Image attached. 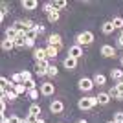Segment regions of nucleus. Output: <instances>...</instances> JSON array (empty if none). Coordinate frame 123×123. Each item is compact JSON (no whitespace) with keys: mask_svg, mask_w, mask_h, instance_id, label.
<instances>
[{"mask_svg":"<svg viewBox=\"0 0 123 123\" xmlns=\"http://www.w3.org/2000/svg\"><path fill=\"white\" fill-rule=\"evenodd\" d=\"M98 105V96L94 98V96H86V98H81L79 103H77V107L81 108V110H90L92 107Z\"/></svg>","mask_w":123,"mask_h":123,"instance_id":"1","label":"nucleus"},{"mask_svg":"<svg viewBox=\"0 0 123 123\" xmlns=\"http://www.w3.org/2000/svg\"><path fill=\"white\" fill-rule=\"evenodd\" d=\"M94 39H96V37H94L92 31H83V33H79V35L75 37V41H77L75 44H79V46H85V44H92Z\"/></svg>","mask_w":123,"mask_h":123,"instance_id":"2","label":"nucleus"},{"mask_svg":"<svg viewBox=\"0 0 123 123\" xmlns=\"http://www.w3.org/2000/svg\"><path fill=\"white\" fill-rule=\"evenodd\" d=\"M92 88H94V79H90V77H81V79H79V90L90 92Z\"/></svg>","mask_w":123,"mask_h":123,"instance_id":"3","label":"nucleus"},{"mask_svg":"<svg viewBox=\"0 0 123 123\" xmlns=\"http://www.w3.org/2000/svg\"><path fill=\"white\" fill-rule=\"evenodd\" d=\"M48 68H50V62L46 61H41V62H37V66H35V74L37 75H48Z\"/></svg>","mask_w":123,"mask_h":123,"instance_id":"4","label":"nucleus"},{"mask_svg":"<svg viewBox=\"0 0 123 123\" xmlns=\"http://www.w3.org/2000/svg\"><path fill=\"white\" fill-rule=\"evenodd\" d=\"M62 110H64V105H62L61 99H53V101L50 103V112L51 114H61Z\"/></svg>","mask_w":123,"mask_h":123,"instance_id":"5","label":"nucleus"},{"mask_svg":"<svg viewBox=\"0 0 123 123\" xmlns=\"http://www.w3.org/2000/svg\"><path fill=\"white\" fill-rule=\"evenodd\" d=\"M68 57L81 59V57H83V46H79V44H74V46H70V50H68Z\"/></svg>","mask_w":123,"mask_h":123,"instance_id":"6","label":"nucleus"},{"mask_svg":"<svg viewBox=\"0 0 123 123\" xmlns=\"http://www.w3.org/2000/svg\"><path fill=\"white\" fill-rule=\"evenodd\" d=\"M41 94L42 96H53V94H55V86H53L50 81L42 83L41 85Z\"/></svg>","mask_w":123,"mask_h":123,"instance_id":"7","label":"nucleus"},{"mask_svg":"<svg viewBox=\"0 0 123 123\" xmlns=\"http://www.w3.org/2000/svg\"><path fill=\"white\" fill-rule=\"evenodd\" d=\"M99 51H101L103 57H116V48L110 46V44H103Z\"/></svg>","mask_w":123,"mask_h":123,"instance_id":"8","label":"nucleus"},{"mask_svg":"<svg viewBox=\"0 0 123 123\" xmlns=\"http://www.w3.org/2000/svg\"><path fill=\"white\" fill-rule=\"evenodd\" d=\"M33 57H35V61H37V62L46 61V59H48V55H46V48H35V50H33Z\"/></svg>","mask_w":123,"mask_h":123,"instance_id":"9","label":"nucleus"},{"mask_svg":"<svg viewBox=\"0 0 123 123\" xmlns=\"http://www.w3.org/2000/svg\"><path fill=\"white\" fill-rule=\"evenodd\" d=\"M48 44H51V46H57V48H62L61 35H59V33H51V35L48 37Z\"/></svg>","mask_w":123,"mask_h":123,"instance_id":"10","label":"nucleus"},{"mask_svg":"<svg viewBox=\"0 0 123 123\" xmlns=\"http://www.w3.org/2000/svg\"><path fill=\"white\" fill-rule=\"evenodd\" d=\"M59 50H61V48L48 44V46H46V55H48V59H55V57L59 55Z\"/></svg>","mask_w":123,"mask_h":123,"instance_id":"11","label":"nucleus"},{"mask_svg":"<svg viewBox=\"0 0 123 123\" xmlns=\"http://www.w3.org/2000/svg\"><path fill=\"white\" fill-rule=\"evenodd\" d=\"M62 64H64V68H66V70H74V68L77 66V59H74V57H68V55H66V59L62 61Z\"/></svg>","mask_w":123,"mask_h":123,"instance_id":"12","label":"nucleus"},{"mask_svg":"<svg viewBox=\"0 0 123 123\" xmlns=\"http://www.w3.org/2000/svg\"><path fill=\"white\" fill-rule=\"evenodd\" d=\"M26 35H28V31H22V33H18V37L15 39V48L26 46Z\"/></svg>","mask_w":123,"mask_h":123,"instance_id":"13","label":"nucleus"},{"mask_svg":"<svg viewBox=\"0 0 123 123\" xmlns=\"http://www.w3.org/2000/svg\"><path fill=\"white\" fill-rule=\"evenodd\" d=\"M17 37H18V31H17L13 26H9V28L6 30V39H7V41H15Z\"/></svg>","mask_w":123,"mask_h":123,"instance_id":"14","label":"nucleus"},{"mask_svg":"<svg viewBox=\"0 0 123 123\" xmlns=\"http://www.w3.org/2000/svg\"><path fill=\"white\" fill-rule=\"evenodd\" d=\"M98 103H99V105H108V103H110V96H108V92H99L98 94Z\"/></svg>","mask_w":123,"mask_h":123,"instance_id":"15","label":"nucleus"},{"mask_svg":"<svg viewBox=\"0 0 123 123\" xmlns=\"http://www.w3.org/2000/svg\"><path fill=\"white\" fill-rule=\"evenodd\" d=\"M114 30H116V28H114L112 20H108V22H105V24L101 26V31H103V33H105V35H110V33H112Z\"/></svg>","mask_w":123,"mask_h":123,"instance_id":"16","label":"nucleus"},{"mask_svg":"<svg viewBox=\"0 0 123 123\" xmlns=\"http://www.w3.org/2000/svg\"><path fill=\"white\" fill-rule=\"evenodd\" d=\"M22 7L24 9H37L39 4H37V0H22Z\"/></svg>","mask_w":123,"mask_h":123,"instance_id":"17","label":"nucleus"},{"mask_svg":"<svg viewBox=\"0 0 123 123\" xmlns=\"http://www.w3.org/2000/svg\"><path fill=\"white\" fill-rule=\"evenodd\" d=\"M107 83V77L103 75V74H96L94 75V85H98V86H103Z\"/></svg>","mask_w":123,"mask_h":123,"instance_id":"18","label":"nucleus"},{"mask_svg":"<svg viewBox=\"0 0 123 123\" xmlns=\"http://www.w3.org/2000/svg\"><path fill=\"white\" fill-rule=\"evenodd\" d=\"M13 48H15V41H7V39L2 41V50L4 51H11Z\"/></svg>","mask_w":123,"mask_h":123,"instance_id":"19","label":"nucleus"},{"mask_svg":"<svg viewBox=\"0 0 123 123\" xmlns=\"http://www.w3.org/2000/svg\"><path fill=\"white\" fill-rule=\"evenodd\" d=\"M110 77H112L114 81H123V72L119 68H114L112 72H110Z\"/></svg>","mask_w":123,"mask_h":123,"instance_id":"20","label":"nucleus"},{"mask_svg":"<svg viewBox=\"0 0 123 123\" xmlns=\"http://www.w3.org/2000/svg\"><path fill=\"white\" fill-rule=\"evenodd\" d=\"M22 24H24V30L26 31H31V30H35V22L31 20V18H24V20H22Z\"/></svg>","mask_w":123,"mask_h":123,"instance_id":"21","label":"nucleus"},{"mask_svg":"<svg viewBox=\"0 0 123 123\" xmlns=\"http://www.w3.org/2000/svg\"><path fill=\"white\" fill-rule=\"evenodd\" d=\"M2 98H4V99H7V101H15V99L18 98V94H17L15 90H7V92H6L4 96H2Z\"/></svg>","mask_w":123,"mask_h":123,"instance_id":"22","label":"nucleus"},{"mask_svg":"<svg viewBox=\"0 0 123 123\" xmlns=\"http://www.w3.org/2000/svg\"><path fill=\"white\" fill-rule=\"evenodd\" d=\"M13 90H15V92L18 94V96H22V94H26V92H28V88L24 86V83H18V85H15V86H13Z\"/></svg>","mask_w":123,"mask_h":123,"instance_id":"23","label":"nucleus"},{"mask_svg":"<svg viewBox=\"0 0 123 123\" xmlns=\"http://www.w3.org/2000/svg\"><path fill=\"white\" fill-rule=\"evenodd\" d=\"M66 0H57V2H53V9L55 11H61V9H64L66 7Z\"/></svg>","mask_w":123,"mask_h":123,"instance_id":"24","label":"nucleus"},{"mask_svg":"<svg viewBox=\"0 0 123 123\" xmlns=\"http://www.w3.org/2000/svg\"><path fill=\"white\" fill-rule=\"evenodd\" d=\"M41 96V90H37V88H33V90H28V98L31 99V101H37V98Z\"/></svg>","mask_w":123,"mask_h":123,"instance_id":"25","label":"nucleus"},{"mask_svg":"<svg viewBox=\"0 0 123 123\" xmlns=\"http://www.w3.org/2000/svg\"><path fill=\"white\" fill-rule=\"evenodd\" d=\"M28 114H33V116H37V118H39V114H41V107H39L37 103H33V105L30 107V110H28Z\"/></svg>","mask_w":123,"mask_h":123,"instance_id":"26","label":"nucleus"},{"mask_svg":"<svg viewBox=\"0 0 123 123\" xmlns=\"http://www.w3.org/2000/svg\"><path fill=\"white\" fill-rule=\"evenodd\" d=\"M112 24H114V28H118V30L123 31V18H121V17H114V18H112Z\"/></svg>","mask_w":123,"mask_h":123,"instance_id":"27","label":"nucleus"},{"mask_svg":"<svg viewBox=\"0 0 123 123\" xmlns=\"http://www.w3.org/2000/svg\"><path fill=\"white\" fill-rule=\"evenodd\" d=\"M42 11H44L46 15H50L51 11H55V9H53V2H46V4L42 6Z\"/></svg>","mask_w":123,"mask_h":123,"instance_id":"28","label":"nucleus"},{"mask_svg":"<svg viewBox=\"0 0 123 123\" xmlns=\"http://www.w3.org/2000/svg\"><path fill=\"white\" fill-rule=\"evenodd\" d=\"M59 20V11H51L48 15V22H57Z\"/></svg>","mask_w":123,"mask_h":123,"instance_id":"29","label":"nucleus"},{"mask_svg":"<svg viewBox=\"0 0 123 123\" xmlns=\"http://www.w3.org/2000/svg\"><path fill=\"white\" fill-rule=\"evenodd\" d=\"M57 74H59V70H57V66H53V64H50V68H48V77H55Z\"/></svg>","mask_w":123,"mask_h":123,"instance_id":"30","label":"nucleus"},{"mask_svg":"<svg viewBox=\"0 0 123 123\" xmlns=\"http://www.w3.org/2000/svg\"><path fill=\"white\" fill-rule=\"evenodd\" d=\"M20 75H22V83H26V81H31V72H28V70L20 72Z\"/></svg>","mask_w":123,"mask_h":123,"instance_id":"31","label":"nucleus"},{"mask_svg":"<svg viewBox=\"0 0 123 123\" xmlns=\"http://www.w3.org/2000/svg\"><path fill=\"white\" fill-rule=\"evenodd\" d=\"M11 81L15 83V85H18V83H22V75L20 74H13V75H11Z\"/></svg>","mask_w":123,"mask_h":123,"instance_id":"32","label":"nucleus"},{"mask_svg":"<svg viewBox=\"0 0 123 123\" xmlns=\"http://www.w3.org/2000/svg\"><path fill=\"white\" fill-rule=\"evenodd\" d=\"M114 123H123V112H116L114 114Z\"/></svg>","mask_w":123,"mask_h":123,"instance_id":"33","label":"nucleus"},{"mask_svg":"<svg viewBox=\"0 0 123 123\" xmlns=\"http://www.w3.org/2000/svg\"><path fill=\"white\" fill-rule=\"evenodd\" d=\"M24 86L28 88V90H33V88H37V85H35V81L31 79V81H26V83H24Z\"/></svg>","mask_w":123,"mask_h":123,"instance_id":"34","label":"nucleus"},{"mask_svg":"<svg viewBox=\"0 0 123 123\" xmlns=\"http://www.w3.org/2000/svg\"><path fill=\"white\" fill-rule=\"evenodd\" d=\"M108 96H110V98H119L118 88H116V86H112V88H110V92H108Z\"/></svg>","mask_w":123,"mask_h":123,"instance_id":"35","label":"nucleus"},{"mask_svg":"<svg viewBox=\"0 0 123 123\" xmlns=\"http://www.w3.org/2000/svg\"><path fill=\"white\" fill-rule=\"evenodd\" d=\"M26 46L33 48V46H35V39H28V37H26Z\"/></svg>","mask_w":123,"mask_h":123,"instance_id":"36","label":"nucleus"},{"mask_svg":"<svg viewBox=\"0 0 123 123\" xmlns=\"http://www.w3.org/2000/svg\"><path fill=\"white\" fill-rule=\"evenodd\" d=\"M22 118H18V116H9V123H20Z\"/></svg>","mask_w":123,"mask_h":123,"instance_id":"37","label":"nucleus"},{"mask_svg":"<svg viewBox=\"0 0 123 123\" xmlns=\"http://www.w3.org/2000/svg\"><path fill=\"white\" fill-rule=\"evenodd\" d=\"M116 88H118L119 96H123V81H118V85H116Z\"/></svg>","mask_w":123,"mask_h":123,"instance_id":"38","label":"nucleus"},{"mask_svg":"<svg viewBox=\"0 0 123 123\" xmlns=\"http://www.w3.org/2000/svg\"><path fill=\"white\" fill-rule=\"evenodd\" d=\"M0 110H2V114H6V99L4 98L0 99Z\"/></svg>","mask_w":123,"mask_h":123,"instance_id":"39","label":"nucleus"},{"mask_svg":"<svg viewBox=\"0 0 123 123\" xmlns=\"http://www.w3.org/2000/svg\"><path fill=\"white\" fill-rule=\"evenodd\" d=\"M35 33H44V26L37 24V26H35Z\"/></svg>","mask_w":123,"mask_h":123,"instance_id":"40","label":"nucleus"},{"mask_svg":"<svg viewBox=\"0 0 123 123\" xmlns=\"http://www.w3.org/2000/svg\"><path fill=\"white\" fill-rule=\"evenodd\" d=\"M118 46H119V48H123V31L119 33V37H118Z\"/></svg>","mask_w":123,"mask_h":123,"instance_id":"41","label":"nucleus"},{"mask_svg":"<svg viewBox=\"0 0 123 123\" xmlns=\"http://www.w3.org/2000/svg\"><path fill=\"white\" fill-rule=\"evenodd\" d=\"M0 121L2 123H9V118H6V114H0Z\"/></svg>","mask_w":123,"mask_h":123,"instance_id":"42","label":"nucleus"},{"mask_svg":"<svg viewBox=\"0 0 123 123\" xmlns=\"http://www.w3.org/2000/svg\"><path fill=\"white\" fill-rule=\"evenodd\" d=\"M20 123H30V121H28L26 118H22V119H20Z\"/></svg>","mask_w":123,"mask_h":123,"instance_id":"43","label":"nucleus"},{"mask_svg":"<svg viewBox=\"0 0 123 123\" xmlns=\"http://www.w3.org/2000/svg\"><path fill=\"white\" fill-rule=\"evenodd\" d=\"M37 123H46V121H44V119H41V118H39V119H37Z\"/></svg>","mask_w":123,"mask_h":123,"instance_id":"44","label":"nucleus"},{"mask_svg":"<svg viewBox=\"0 0 123 123\" xmlns=\"http://www.w3.org/2000/svg\"><path fill=\"white\" fill-rule=\"evenodd\" d=\"M77 123H88V121H86V119H81V121H77Z\"/></svg>","mask_w":123,"mask_h":123,"instance_id":"45","label":"nucleus"},{"mask_svg":"<svg viewBox=\"0 0 123 123\" xmlns=\"http://www.w3.org/2000/svg\"><path fill=\"white\" fill-rule=\"evenodd\" d=\"M108 123H114V119H112V121H108Z\"/></svg>","mask_w":123,"mask_h":123,"instance_id":"46","label":"nucleus"},{"mask_svg":"<svg viewBox=\"0 0 123 123\" xmlns=\"http://www.w3.org/2000/svg\"><path fill=\"white\" fill-rule=\"evenodd\" d=\"M121 64H123V57H121Z\"/></svg>","mask_w":123,"mask_h":123,"instance_id":"47","label":"nucleus"}]
</instances>
